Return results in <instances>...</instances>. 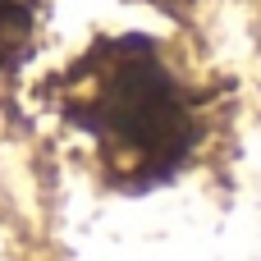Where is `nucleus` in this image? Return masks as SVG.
<instances>
[{"label": "nucleus", "mask_w": 261, "mask_h": 261, "mask_svg": "<svg viewBox=\"0 0 261 261\" xmlns=\"http://www.w3.org/2000/svg\"><path fill=\"white\" fill-rule=\"evenodd\" d=\"M64 110L115 184H156L193 147V110L142 37L96 46L64 83Z\"/></svg>", "instance_id": "obj_1"}, {"label": "nucleus", "mask_w": 261, "mask_h": 261, "mask_svg": "<svg viewBox=\"0 0 261 261\" xmlns=\"http://www.w3.org/2000/svg\"><path fill=\"white\" fill-rule=\"evenodd\" d=\"M32 23H37V0H0V73L28 55Z\"/></svg>", "instance_id": "obj_2"}, {"label": "nucleus", "mask_w": 261, "mask_h": 261, "mask_svg": "<svg viewBox=\"0 0 261 261\" xmlns=\"http://www.w3.org/2000/svg\"><path fill=\"white\" fill-rule=\"evenodd\" d=\"M165 9H184V5H193V0H161Z\"/></svg>", "instance_id": "obj_3"}]
</instances>
